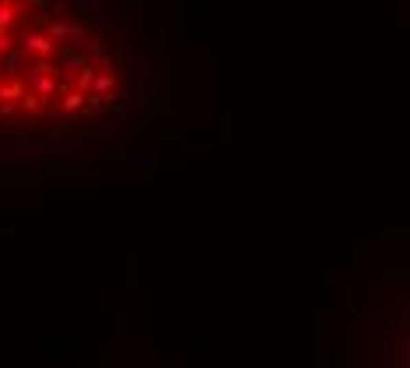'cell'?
<instances>
[{
    "label": "cell",
    "mask_w": 410,
    "mask_h": 368,
    "mask_svg": "<svg viewBox=\"0 0 410 368\" xmlns=\"http://www.w3.org/2000/svg\"><path fill=\"white\" fill-rule=\"evenodd\" d=\"M106 64V43L71 0H0V71L8 78L25 75L39 96H54L57 85H85Z\"/></svg>",
    "instance_id": "6da1fadb"
}]
</instances>
